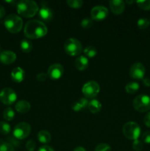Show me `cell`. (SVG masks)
<instances>
[{
	"label": "cell",
	"mask_w": 150,
	"mask_h": 151,
	"mask_svg": "<svg viewBox=\"0 0 150 151\" xmlns=\"http://www.w3.org/2000/svg\"><path fill=\"white\" fill-rule=\"evenodd\" d=\"M47 77H48V75L44 73V72H41V73L38 74L36 75V79L39 82H44L47 79Z\"/></svg>",
	"instance_id": "obj_36"
},
{
	"label": "cell",
	"mask_w": 150,
	"mask_h": 151,
	"mask_svg": "<svg viewBox=\"0 0 150 151\" xmlns=\"http://www.w3.org/2000/svg\"><path fill=\"white\" fill-rule=\"evenodd\" d=\"M101 103L96 99H93L88 103V109L92 114H97L101 110Z\"/></svg>",
	"instance_id": "obj_20"
},
{
	"label": "cell",
	"mask_w": 150,
	"mask_h": 151,
	"mask_svg": "<svg viewBox=\"0 0 150 151\" xmlns=\"http://www.w3.org/2000/svg\"><path fill=\"white\" fill-rule=\"evenodd\" d=\"M16 7L18 13L24 18L33 17L39 10L38 4L31 0H21L18 2Z\"/></svg>",
	"instance_id": "obj_2"
},
{
	"label": "cell",
	"mask_w": 150,
	"mask_h": 151,
	"mask_svg": "<svg viewBox=\"0 0 150 151\" xmlns=\"http://www.w3.org/2000/svg\"><path fill=\"white\" fill-rule=\"evenodd\" d=\"M38 139L40 142L43 144H48L51 142V136L49 131L46 130H42L38 134Z\"/></svg>",
	"instance_id": "obj_21"
},
{
	"label": "cell",
	"mask_w": 150,
	"mask_h": 151,
	"mask_svg": "<svg viewBox=\"0 0 150 151\" xmlns=\"http://www.w3.org/2000/svg\"><path fill=\"white\" fill-rule=\"evenodd\" d=\"M64 68L60 63H54L49 67L47 75L51 80H58L63 76Z\"/></svg>",
	"instance_id": "obj_13"
},
{
	"label": "cell",
	"mask_w": 150,
	"mask_h": 151,
	"mask_svg": "<svg viewBox=\"0 0 150 151\" xmlns=\"http://www.w3.org/2000/svg\"><path fill=\"white\" fill-rule=\"evenodd\" d=\"M143 83H144V86L147 87L150 86V78H143Z\"/></svg>",
	"instance_id": "obj_39"
},
{
	"label": "cell",
	"mask_w": 150,
	"mask_h": 151,
	"mask_svg": "<svg viewBox=\"0 0 150 151\" xmlns=\"http://www.w3.org/2000/svg\"><path fill=\"white\" fill-rule=\"evenodd\" d=\"M137 24H138V27L141 29H146L150 24V22L146 18H141V19H139L138 20V22H137Z\"/></svg>",
	"instance_id": "obj_29"
},
{
	"label": "cell",
	"mask_w": 150,
	"mask_h": 151,
	"mask_svg": "<svg viewBox=\"0 0 150 151\" xmlns=\"http://www.w3.org/2000/svg\"><path fill=\"white\" fill-rule=\"evenodd\" d=\"M100 86L97 82L91 81L84 84L82 91L87 98H94L99 93Z\"/></svg>",
	"instance_id": "obj_8"
},
{
	"label": "cell",
	"mask_w": 150,
	"mask_h": 151,
	"mask_svg": "<svg viewBox=\"0 0 150 151\" xmlns=\"http://www.w3.org/2000/svg\"><path fill=\"white\" fill-rule=\"evenodd\" d=\"M137 4L140 8L144 10H150V0H144V1H137Z\"/></svg>",
	"instance_id": "obj_30"
},
{
	"label": "cell",
	"mask_w": 150,
	"mask_h": 151,
	"mask_svg": "<svg viewBox=\"0 0 150 151\" xmlns=\"http://www.w3.org/2000/svg\"><path fill=\"white\" fill-rule=\"evenodd\" d=\"M146 73V68L141 63H135L129 69V75L134 79L141 80L144 78Z\"/></svg>",
	"instance_id": "obj_11"
},
{
	"label": "cell",
	"mask_w": 150,
	"mask_h": 151,
	"mask_svg": "<svg viewBox=\"0 0 150 151\" xmlns=\"http://www.w3.org/2000/svg\"><path fill=\"white\" fill-rule=\"evenodd\" d=\"M11 78L14 82L21 83L24 81L25 78V72L24 69L21 67H16L12 70Z\"/></svg>",
	"instance_id": "obj_17"
},
{
	"label": "cell",
	"mask_w": 150,
	"mask_h": 151,
	"mask_svg": "<svg viewBox=\"0 0 150 151\" xmlns=\"http://www.w3.org/2000/svg\"><path fill=\"white\" fill-rule=\"evenodd\" d=\"M48 32L47 27L39 20H30L25 24L24 32L29 39H38L45 36Z\"/></svg>",
	"instance_id": "obj_1"
},
{
	"label": "cell",
	"mask_w": 150,
	"mask_h": 151,
	"mask_svg": "<svg viewBox=\"0 0 150 151\" xmlns=\"http://www.w3.org/2000/svg\"><path fill=\"white\" fill-rule=\"evenodd\" d=\"M16 60V55L14 52L5 50L0 52V62L4 65L13 63Z\"/></svg>",
	"instance_id": "obj_15"
},
{
	"label": "cell",
	"mask_w": 150,
	"mask_h": 151,
	"mask_svg": "<svg viewBox=\"0 0 150 151\" xmlns=\"http://www.w3.org/2000/svg\"><path fill=\"white\" fill-rule=\"evenodd\" d=\"M31 132V126L29 123L25 122H19L13 129V136L17 139H24L29 137Z\"/></svg>",
	"instance_id": "obj_7"
},
{
	"label": "cell",
	"mask_w": 150,
	"mask_h": 151,
	"mask_svg": "<svg viewBox=\"0 0 150 151\" xmlns=\"http://www.w3.org/2000/svg\"><path fill=\"white\" fill-rule=\"evenodd\" d=\"M88 100L86 98H80L77 100V101L74 102V103L72 104L71 109L72 110L74 111H79L82 110L85 108L88 107Z\"/></svg>",
	"instance_id": "obj_19"
},
{
	"label": "cell",
	"mask_w": 150,
	"mask_h": 151,
	"mask_svg": "<svg viewBox=\"0 0 150 151\" xmlns=\"http://www.w3.org/2000/svg\"><path fill=\"white\" fill-rule=\"evenodd\" d=\"M74 151H86L85 150V148L82 147H76V148L74 150Z\"/></svg>",
	"instance_id": "obj_41"
},
{
	"label": "cell",
	"mask_w": 150,
	"mask_h": 151,
	"mask_svg": "<svg viewBox=\"0 0 150 151\" xmlns=\"http://www.w3.org/2000/svg\"><path fill=\"white\" fill-rule=\"evenodd\" d=\"M64 50L69 55L78 56L82 51V45L80 41L74 38H68L64 44Z\"/></svg>",
	"instance_id": "obj_5"
},
{
	"label": "cell",
	"mask_w": 150,
	"mask_h": 151,
	"mask_svg": "<svg viewBox=\"0 0 150 151\" xmlns=\"http://www.w3.org/2000/svg\"><path fill=\"white\" fill-rule=\"evenodd\" d=\"M97 53V50L94 46H88L84 50V54L87 58H94L95 57Z\"/></svg>",
	"instance_id": "obj_25"
},
{
	"label": "cell",
	"mask_w": 150,
	"mask_h": 151,
	"mask_svg": "<svg viewBox=\"0 0 150 151\" xmlns=\"http://www.w3.org/2000/svg\"><path fill=\"white\" fill-rule=\"evenodd\" d=\"M132 106L139 112L148 111L150 110V97L145 94H139L133 100Z\"/></svg>",
	"instance_id": "obj_6"
},
{
	"label": "cell",
	"mask_w": 150,
	"mask_h": 151,
	"mask_svg": "<svg viewBox=\"0 0 150 151\" xmlns=\"http://www.w3.org/2000/svg\"><path fill=\"white\" fill-rule=\"evenodd\" d=\"M15 109L20 114H26L31 109L30 103L28 101L24 100H19L17 102L15 106Z\"/></svg>",
	"instance_id": "obj_18"
},
{
	"label": "cell",
	"mask_w": 150,
	"mask_h": 151,
	"mask_svg": "<svg viewBox=\"0 0 150 151\" xmlns=\"http://www.w3.org/2000/svg\"><path fill=\"white\" fill-rule=\"evenodd\" d=\"M11 131V127L7 122H0V133L4 135H7Z\"/></svg>",
	"instance_id": "obj_26"
},
{
	"label": "cell",
	"mask_w": 150,
	"mask_h": 151,
	"mask_svg": "<svg viewBox=\"0 0 150 151\" xmlns=\"http://www.w3.org/2000/svg\"><path fill=\"white\" fill-rule=\"evenodd\" d=\"M110 10L115 15H120L125 10V2L121 0H111L109 1Z\"/></svg>",
	"instance_id": "obj_14"
},
{
	"label": "cell",
	"mask_w": 150,
	"mask_h": 151,
	"mask_svg": "<svg viewBox=\"0 0 150 151\" xmlns=\"http://www.w3.org/2000/svg\"><path fill=\"white\" fill-rule=\"evenodd\" d=\"M140 88V85L138 83L135 82V81H131L128 83L125 86V90L128 94H135Z\"/></svg>",
	"instance_id": "obj_22"
},
{
	"label": "cell",
	"mask_w": 150,
	"mask_h": 151,
	"mask_svg": "<svg viewBox=\"0 0 150 151\" xmlns=\"http://www.w3.org/2000/svg\"><path fill=\"white\" fill-rule=\"evenodd\" d=\"M94 151H111V147L108 145L101 143V144L98 145L96 147L95 150Z\"/></svg>",
	"instance_id": "obj_33"
},
{
	"label": "cell",
	"mask_w": 150,
	"mask_h": 151,
	"mask_svg": "<svg viewBox=\"0 0 150 151\" xmlns=\"http://www.w3.org/2000/svg\"><path fill=\"white\" fill-rule=\"evenodd\" d=\"M0 151H15V149L10 142L1 141L0 142Z\"/></svg>",
	"instance_id": "obj_28"
},
{
	"label": "cell",
	"mask_w": 150,
	"mask_h": 151,
	"mask_svg": "<svg viewBox=\"0 0 150 151\" xmlns=\"http://www.w3.org/2000/svg\"><path fill=\"white\" fill-rule=\"evenodd\" d=\"M89 60L85 55H80L75 60L74 66L77 70L84 71L88 67Z\"/></svg>",
	"instance_id": "obj_16"
},
{
	"label": "cell",
	"mask_w": 150,
	"mask_h": 151,
	"mask_svg": "<svg viewBox=\"0 0 150 151\" xmlns=\"http://www.w3.org/2000/svg\"><path fill=\"white\" fill-rule=\"evenodd\" d=\"M93 24V21L91 18H85L81 22L80 25L83 29H88Z\"/></svg>",
	"instance_id": "obj_31"
},
{
	"label": "cell",
	"mask_w": 150,
	"mask_h": 151,
	"mask_svg": "<svg viewBox=\"0 0 150 151\" xmlns=\"http://www.w3.org/2000/svg\"><path fill=\"white\" fill-rule=\"evenodd\" d=\"M17 100L16 91L10 88H4L0 91V100L5 105H11Z\"/></svg>",
	"instance_id": "obj_9"
},
{
	"label": "cell",
	"mask_w": 150,
	"mask_h": 151,
	"mask_svg": "<svg viewBox=\"0 0 150 151\" xmlns=\"http://www.w3.org/2000/svg\"><path fill=\"white\" fill-rule=\"evenodd\" d=\"M144 122L146 125V126L150 128V111L148 112V113L145 115V116H144Z\"/></svg>",
	"instance_id": "obj_37"
},
{
	"label": "cell",
	"mask_w": 150,
	"mask_h": 151,
	"mask_svg": "<svg viewBox=\"0 0 150 151\" xmlns=\"http://www.w3.org/2000/svg\"><path fill=\"white\" fill-rule=\"evenodd\" d=\"M108 9L102 5L93 7L91 11V17L92 20L101 21L105 19L108 16Z\"/></svg>",
	"instance_id": "obj_10"
},
{
	"label": "cell",
	"mask_w": 150,
	"mask_h": 151,
	"mask_svg": "<svg viewBox=\"0 0 150 151\" xmlns=\"http://www.w3.org/2000/svg\"><path fill=\"white\" fill-rule=\"evenodd\" d=\"M126 2L127 3V4H132V3H133V2H134V1H126Z\"/></svg>",
	"instance_id": "obj_42"
},
{
	"label": "cell",
	"mask_w": 150,
	"mask_h": 151,
	"mask_svg": "<svg viewBox=\"0 0 150 151\" xmlns=\"http://www.w3.org/2000/svg\"><path fill=\"white\" fill-rule=\"evenodd\" d=\"M38 13V16L44 22H50L53 18V12L46 1H41Z\"/></svg>",
	"instance_id": "obj_12"
},
{
	"label": "cell",
	"mask_w": 150,
	"mask_h": 151,
	"mask_svg": "<svg viewBox=\"0 0 150 151\" xmlns=\"http://www.w3.org/2000/svg\"><path fill=\"white\" fill-rule=\"evenodd\" d=\"M38 151H54L53 150L52 147H49L48 145H44L41 146L39 149H38Z\"/></svg>",
	"instance_id": "obj_38"
},
{
	"label": "cell",
	"mask_w": 150,
	"mask_h": 151,
	"mask_svg": "<svg viewBox=\"0 0 150 151\" xmlns=\"http://www.w3.org/2000/svg\"><path fill=\"white\" fill-rule=\"evenodd\" d=\"M4 24L6 29L11 33H18L23 27V20L20 16L16 14H10L5 18Z\"/></svg>",
	"instance_id": "obj_3"
},
{
	"label": "cell",
	"mask_w": 150,
	"mask_h": 151,
	"mask_svg": "<svg viewBox=\"0 0 150 151\" xmlns=\"http://www.w3.org/2000/svg\"><path fill=\"white\" fill-rule=\"evenodd\" d=\"M144 148V144L140 140L136 139L134 140L133 143H132V149L135 151H141Z\"/></svg>",
	"instance_id": "obj_32"
},
{
	"label": "cell",
	"mask_w": 150,
	"mask_h": 151,
	"mask_svg": "<svg viewBox=\"0 0 150 151\" xmlns=\"http://www.w3.org/2000/svg\"><path fill=\"white\" fill-rule=\"evenodd\" d=\"M5 15V9L1 4H0V19L3 18Z\"/></svg>",
	"instance_id": "obj_40"
},
{
	"label": "cell",
	"mask_w": 150,
	"mask_h": 151,
	"mask_svg": "<svg viewBox=\"0 0 150 151\" xmlns=\"http://www.w3.org/2000/svg\"><path fill=\"white\" fill-rule=\"evenodd\" d=\"M122 132L126 138L130 140H136L141 136V127L137 122H128L124 125Z\"/></svg>",
	"instance_id": "obj_4"
},
{
	"label": "cell",
	"mask_w": 150,
	"mask_h": 151,
	"mask_svg": "<svg viewBox=\"0 0 150 151\" xmlns=\"http://www.w3.org/2000/svg\"><path fill=\"white\" fill-rule=\"evenodd\" d=\"M20 47L21 50L24 53H29L33 49V45H32V42L28 40L24 39L21 41L20 43Z\"/></svg>",
	"instance_id": "obj_23"
},
{
	"label": "cell",
	"mask_w": 150,
	"mask_h": 151,
	"mask_svg": "<svg viewBox=\"0 0 150 151\" xmlns=\"http://www.w3.org/2000/svg\"><path fill=\"white\" fill-rule=\"evenodd\" d=\"M35 143L32 140H29L26 143V149L28 151H34L35 149Z\"/></svg>",
	"instance_id": "obj_34"
},
{
	"label": "cell",
	"mask_w": 150,
	"mask_h": 151,
	"mask_svg": "<svg viewBox=\"0 0 150 151\" xmlns=\"http://www.w3.org/2000/svg\"><path fill=\"white\" fill-rule=\"evenodd\" d=\"M66 3L69 7L74 9L80 8L83 4V1L82 0H68Z\"/></svg>",
	"instance_id": "obj_27"
},
{
	"label": "cell",
	"mask_w": 150,
	"mask_h": 151,
	"mask_svg": "<svg viewBox=\"0 0 150 151\" xmlns=\"http://www.w3.org/2000/svg\"><path fill=\"white\" fill-rule=\"evenodd\" d=\"M3 117L7 121L13 120V118L15 117V112L13 109L10 107L6 108L3 112Z\"/></svg>",
	"instance_id": "obj_24"
},
{
	"label": "cell",
	"mask_w": 150,
	"mask_h": 151,
	"mask_svg": "<svg viewBox=\"0 0 150 151\" xmlns=\"http://www.w3.org/2000/svg\"><path fill=\"white\" fill-rule=\"evenodd\" d=\"M142 140L146 144H150V131H147L142 135Z\"/></svg>",
	"instance_id": "obj_35"
}]
</instances>
